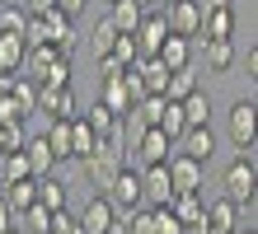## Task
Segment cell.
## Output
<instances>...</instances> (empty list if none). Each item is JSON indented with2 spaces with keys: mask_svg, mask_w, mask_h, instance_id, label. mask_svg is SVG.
I'll return each mask as SVG.
<instances>
[{
  "mask_svg": "<svg viewBox=\"0 0 258 234\" xmlns=\"http://www.w3.org/2000/svg\"><path fill=\"white\" fill-rule=\"evenodd\" d=\"M113 234H150V211H122V220H117V229Z\"/></svg>",
  "mask_w": 258,
  "mask_h": 234,
  "instance_id": "31",
  "label": "cell"
},
{
  "mask_svg": "<svg viewBox=\"0 0 258 234\" xmlns=\"http://www.w3.org/2000/svg\"><path fill=\"white\" fill-rule=\"evenodd\" d=\"M164 24H169L174 38H197L202 33V10H197V0H169V5H164Z\"/></svg>",
  "mask_w": 258,
  "mask_h": 234,
  "instance_id": "6",
  "label": "cell"
},
{
  "mask_svg": "<svg viewBox=\"0 0 258 234\" xmlns=\"http://www.w3.org/2000/svg\"><path fill=\"white\" fill-rule=\"evenodd\" d=\"M99 103H103V108H113L117 117H127L136 99H132V89L122 85V75H117V80H99Z\"/></svg>",
  "mask_w": 258,
  "mask_h": 234,
  "instance_id": "18",
  "label": "cell"
},
{
  "mask_svg": "<svg viewBox=\"0 0 258 234\" xmlns=\"http://www.w3.org/2000/svg\"><path fill=\"white\" fill-rule=\"evenodd\" d=\"M164 169H169V183H174V192H202V164L188 160V154H169L164 160Z\"/></svg>",
  "mask_w": 258,
  "mask_h": 234,
  "instance_id": "11",
  "label": "cell"
},
{
  "mask_svg": "<svg viewBox=\"0 0 258 234\" xmlns=\"http://www.w3.org/2000/svg\"><path fill=\"white\" fill-rule=\"evenodd\" d=\"M24 19H28V14H19L14 5H5V10H0V33H19L24 38Z\"/></svg>",
  "mask_w": 258,
  "mask_h": 234,
  "instance_id": "35",
  "label": "cell"
},
{
  "mask_svg": "<svg viewBox=\"0 0 258 234\" xmlns=\"http://www.w3.org/2000/svg\"><path fill=\"white\" fill-rule=\"evenodd\" d=\"M202 220H207V234H235L239 229V206L230 197H216V201H207Z\"/></svg>",
  "mask_w": 258,
  "mask_h": 234,
  "instance_id": "13",
  "label": "cell"
},
{
  "mask_svg": "<svg viewBox=\"0 0 258 234\" xmlns=\"http://www.w3.org/2000/svg\"><path fill=\"white\" fill-rule=\"evenodd\" d=\"M155 56H160L164 70H183V66H192V38H174V33H169Z\"/></svg>",
  "mask_w": 258,
  "mask_h": 234,
  "instance_id": "17",
  "label": "cell"
},
{
  "mask_svg": "<svg viewBox=\"0 0 258 234\" xmlns=\"http://www.w3.org/2000/svg\"><path fill=\"white\" fill-rule=\"evenodd\" d=\"M207 66H211V75H225V70L235 66V47H230V38L207 42Z\"/></svg>",
  "mask_w": 258,
  "mask_h": 234,
  "instance_id": "26",
  "label": "cell"
},
{
  "mask_svg": "<svg viewBox=\"0 0 258 234\" xmlns=\"http://www.w3.org/2000/svg\"><path fill=\"white\" fill-rule=\"evenodd\" d=\"M132 70H136V80H141L146 94H164V85H169V70L160 66V56H136Z\"/></svg>",
  "mask_w": 258,
  "mask_h": 234,
  "instance_id": "16",
  "label": "cell"
},
{
  "mask_svg": "<svg viewBox=\"0 0 258 234\" xmlns=\"http://www.w3.org/2000/svg\"><path fill=\"white\" fill-rule=\"evenodd\" d=\"M47 234H80V225H75L71 211H52V229Z\"/></svg>",
  "mask_w": 258,
  "mask_h": 234,
  "instance_id": "36",
  "label": "cell"
},
{
  "mask_svg": "<svg viewBox=\"0 0 258 234\" xmlns=\"http://www.w3.org/2000/svg\"><path fill=\"white\" fill-rule=\"evenodd\" d=\"M24 160H28V174H33V178H52V174H56V154H52V145H47V136L24 140Z\"/></svg>",
  "mask_w": 258,
  "mask_h": 234,
  "instance_id": "14",
  "label": "cell"
},
{
  "mask_svg": "<svg viewBox=\"0 0 258 234\" xmlns=\"http://www.w3.org/2000/svg\"><path fill=\"white\" fill-rule=\"evenodd\" d=\"M197 10L211 14V10H230V0H197Z\"/></svg>",
  "mask_w": 258,
  "mask_h": 234,
  "instance_id": "39",
  "label": "cell"
},
{
  "mask_svg": "<svg viewBox=\"0 0 258 234\" xmlns=\"http://www.w3.org/2000/svg\"><path fill=\"white\" fill-rule=\"evenodd\" d=\"M75 225H80V234H113L117 229V211H113V201L103 192H94L85 201V211L75 215Z\"/></svg>",
  "mask_w": 258,
  "mask_h": 234,
  "instance_id": "3",
  "label": "cell"
},
{
  "mask_svg": "<svg viewBox=\"0 0 258 234\" xmlns=\"http://www.w3.org/2000/svg\"><path fill=\"white\" fill-rule=\"evenodd\" d=\"M164 5H169V0H164Z\"/></svg>",
  "mask_w": 258,
  "mask_h": 234,
  "instance_id": "45",
  "label": "cell"
},
{
  "mask_svg": "<svg viewBox=\"0 0 258 234\" xmlns=\"http://www.w3.org/2000/svg\"><path fill=\"white\" fill-rule=\"evenodd\" d=\"M19 178H33V174H28V160H24V150H14V154H0V187H5V183H19Z\"/></svg>",
  "mask_w": 258,
  "mask_h": 234,
  "instance_id": "29",
  "label": "cell"
},
{
  "mask_svg": "<svg viewBox=\"0 0 258 234\" xmlns=\"http://www.w3.org/2000/svg\"><path fill=\"white\" fill-rule=\"evenodd\" d=\"M202 42H221V38H235V10H211L202 14Z\"/></svg>",
  "mask_w": 258,
  "mask_h": 234,
  "instance_id": "20",
  "label": "cell"
},
{
  "mask_svg": "<svg viewBox=\"0 0 258 234\" xmlns=\"http://www.w3.org/2000/svg\"><path fill=\"white\" fill-rule=\"evenodd\" d=\"M174 145H178V154H188V160L207 164L211 154H216V131H211V127H188L183 136L174 140Z\"/></svg>",
  "mask_w": 258,
  "mask_h": 234,
  "instance_id": "12",
  "label": "cell"
},
{
  "mask_svg": "<svg viewBox=\"0 0 258 234\" xmlns=\"http://www.w3.org/2000/svg\"><path fill=\"white\" fill-rule=\"evenodd\" d=\"M113 61H122V66H132L136 61V38L132 33H117V42H113V52H108Z\"/></svg>",
  "mask_w": 258,
  "mask_h": 234,
  "instance_id": "34",
  "label": "cell"
},
{
  "mask_svg": "<svg viewBox=\"0 0 258 234\" xmlns=\"http://www.w3.org/2000/svg\"><path fill=\"white\" fill-rule=\"evenodd\" d=\"M0 197H5V206L19 215V211H28L38 201V178H19V183H5L0 187Z\"/></svg>",
  "mask_w": 258,
  "mask_h": 234,
  "instance_id": "19",
  "label": "cell"
},
{
  "mask_svg": "<svg viewBox=\"0 0 258 234\" xmlns=\"http://www.w3.org/2000/svg\"><path fill=\"white\" fill-rule=\"evenodd\" d=\"M103 197L113 201V211H136V206H146V201H141V178H136V169H127V164H122V174L113 178V187H108Z\"/></svg>",
  "mask_w": 258,
  "mask_h": 234,
  "instance_id": "10",
  "label": "cell"
},
{
  "mask_svg": "<svg viewBox=\"0 0 258 234\" xmlns=\"http://www.w3.org/2000/svg\"><path fill=\"white\" fill-rule=\"evenodd\" d=\"M197 89V75H192V66H183V70H169V85H164V99H188V94Z\"/></svg>",
  "mask_w": 258,
  "mask_h": 234,
  "instance_id": "28",
  "label": "cell"
},
{
  "mask_svg": "<svg viewBox=\"0 0 258 234\" xmlns=\"http://www.w3.org/2000/svg\"><path fill=\"white\" fill-rule=\"evenodd\" d=\"M24 52H28V47H24L19 33H0V75H14V70H19L24 66Z\"/></svg>",
  "mask_w": 258,
  "mask_h": 234,
  "instance_id": "22",
  "label": "cell"
},
{
  "mask_svg": "<svg viewBox=\"0 0 258 234\" xmlns=\"http://www.w3.org/2000/svg\"><path fill=\"white\" fill-rule=\"evenodd\" d=\"M52 10H56V14H66V19H75V14L85 10V0H52Z\"/></svg>",
  "mask_w": 258,
  "mask_h": 234,
  "instance_id": "38",
  "label": "cell"
},
{
  "mask_svg": "<svg viewBox=\"0 0 258 234\" xmlns=\"http://www.w3.org/2000/svg\"><path fill=\"white\" fill-rule=\"evenodd\" d=\"M117 33H136V24L146 19V5L141 0H108V14H103Z\"/></svg>",
  "mask_w": 258,
  "mask_h": 234,
  "instance_id": "15",
  "label": "cell"
},
{
  "mask_svg": "<svg viewBox=\"0 0 258 234\" xmlns=\"http://www.w3.org/2000/svg\"><path fill=\"white\" fill-rule=\"evenodd\" d=\"M94 145H99L94 127H89L85 117H71V160H85V154H94Z\"/></svg>",
  "mask_w": 258,
  "mask_h": 234,
  "instance_id": "21",
  "label": "cell"
},
{
  "mask_svg": "<svg viewBox=\"0 0 258 234\" xmlns=\"http://www.w3.org/2000/svg\"><path fill=\"white\" fill-rule=\"evenodd\" d=\"M14 225H19L24 234H47V229H52V211H42L38 201H33L28 211H19V215H14Z\"/></svg>",
  "mask_w": 258,
  "mask_h": 234,
  "instance_id": "25",
  "label": "cell"
},
{
  "mask_svg": "<svg viewBox=\"0 0 258 234\" xmlns=\"http://www.w3.org/2000/svg\"><path fill=\"white\" fill-rule=\"evenodd\" d=\"M113 42H117V28H113L108 19H99V24H94V56H108Z\"/></svg>",
  "mask_w": 258,
  "mask_h": 234,
  "instance_id": "32",
  "label": "cell"
},
{
  "mask_svg": "<svg viewBox=\"0 0 258 234\" xmlns=\"http://www.w3.org/2000/svg\"><path fill=\"white\" fill-rule=\"evenodd\" d=\"M136 56H155L160 47H164V38H169V24H164V10H146V19L136 24Z\"/></svg>",
  "mask_w": 258,
  "mask_h": 234,
  "instance_id": "7",
  "label": "cell"
},
{
  "mask_svg": "<svg viewBox=\"0 0 258 234\" xmlns=\"http://www.w3.org/2000/svg\"><path fill=\"white\" fill-rule=\"evenodd\" d=\"M122 164H127V145L122 140H99L94 154H85V174H89V183H94V192H108L113 178L122 174Z\"/></svg>",
  "mask_w": 258,
  "mask_h": 234,
  "instance_id": "1",
  "label": "cell"
},
{
  "mask_svg": "<svg viewBox=\"0 0 258 234\" xmlns=\"http://www.w3.org/2000/svg\"><path fill=\"white\" fill-rule=\"evenodd\" d=\"M178 108H183L188 127H211V99H207L202 89H192L188 99H178Z\"/></svg>",
  "mask_w": 258,
  "mask_h": 234,
  "instance_id": "23",
  "label": "cell"
},
{
  "mask_svg": "<svg viewBox=\"0 0 258 234\" xmlns=\"http://www.w3.org/2000/svg\"><path fill=\"white\" fill-rule=\"evenodd\" d=\"M150 234H178V220L169 206H150Z\"/></svg>",
  "mask_w": 258,
  "mask_h": 234,
  "instance_id": "33",
  "label": "cell"
},
{
  "mask_svg": "<svg viewBox=\"0 0 258 234\" xmlns=\"http://www.w3.org/2000/svg\"><path fill=\"white\" fill-rule=\"evenodd\" d=\"M47 145L56 154V164L71 160V122H52V127H47Z\"/></svg>",
  "mask_w": 258,
  "mask_h": 234,
  "instance_id": "30",
  "label": "cell"
},
{
  "mask_svg": "<svg viewBox=\"0 0 258 234\" xmlns=\"http://www.w3.org/2000/svg\"><path fill=\"white\" fill-rule=\"evenodd\" d=\"M38 206L42 211H66V183L61 178H38Z\"/></svg>",
  "mask_w": 258,
  "mask_h": 234,
  "instance_id": "24",
  "label": "cell"
},
{
  "mask_svg": "<svg viewBox=\"0 0 258 234\" xmlns=\"http://www.w3.org/2000/svg\"><path fill=\"white\" fill-rule=\"evenodd\" d=\"M160 131L169 136V140H178L188 131V117H183V108H178L174 99H164V113H160Z\"/></svg>",
  "mask_w": 258,
  "mask_h": 234,
  "instance_id": "27",
  "label": "cell"
},
{
  "mask_svg": "<svg viewBox=\"0 0 258 234\" xmlns=\"http://www.w3.org/2000/svg\"><path fill=\"white\" fill-rule=\"evenodd\" d=\"M5 234H24V229H19V225H10V229H5Z\"/></svg>",
  "mask_w": 258,
  "mask_h": 234,
  "instance_id": "43",
  "label": "cell"
},
{
  "mask_svg": "<svg viewBox=\"0 0 258 234\" xmlns=\"http://www.w3.org/2000/svg\"><path fill=\"white\" fill-rule=\"evenodd\" d=\"M136 178H141V201L146 206H164L174 197V183H169V169L164 164H141Z\"/></svg>",
  "mask_w": 258,
  "mask_h": 234,
  "instance_id": "8",
  "label": "cell"
},
{
  "mask_svg": "<svg viewBox=\"0 0 258 234\" xmlns=\"http://www.w3.org/2000/svg\"><path fill=\"white\" fill-rule=\"evenodd\" d=\"M122 70H127L122 61H113V56H99V80H117Z\"/></svg>",
  "mask_w": 258,
  "mask_h": 234,
  "instance_id": "37",
  "label": "cell"
},
{
  "mask_svg": "<svg viewBox=\"0 0 258 234\" xmlns=\"http://www.w3.org/2000/svg\"><path fill=\"white\" fill-rule=\"evenodd\" d=\"M33 113H47L52 122H71V117H80V113H75V94H71V85H38Z\"/></svg>",
  "mask_w": 258,
  "mask_h": 234,
  "instance_id": "2",
  "label": "cell"
},
{
  "mask_svg": "<svg viewBox=\"0 0 258 234\" xmlns=\"http://www.w3.org/2000/svg\"><path fill=\"white\" fill-rule=\"evenodd\" d=\"M253 183H258V174H253V160H235L230 169H225V178H221L225 197H230L235 206H249V211H253Z\"/></svg>",
  "mask_w": 258,
  "mask_h": 234,
  "instance_id": "4",
  "label": "cell"
},
{
  "mask_svg": "<svg viewBox=\"0 0 258 234\" xmlns=\"http://www.w3.org/2000/svg\"><path fill=\"white\" fill-rule=\"evenodd\" d=\"M10 225H14V211H10V206H5V197H0V234H5V229H10Z\"/></svg>",
  "mask_w": 258,
  "mask_h": 234,
  "instance_id": "40",
  "label": "cell"
},
{
  "mask_svg": "<svg viewBox=\"0 0 258 234\" xmlns=\"http://www.w3.org/2000/svg\"><path fill=\"white\" fill-rule=\"evenodd\" d=\"M0 10H5V0H0Z\"/></svg>",
  "mask_w": 258,
  "mask_h": 234,
  "instance_id": "44",
  "label": "cell"
},
{
  "mask_svg": "<svg viewBox=\"0 0 258 234\" xmlns=\"http://www.w3.org/2000/svg\"><path fill=\"white\" fill-rule=\"evenodd\" d=\"M235 234H258V229H253V225H249V229H244V225H239V229H235Z\"/></svg>",
  "mask_w": 258,
  "mask_h": 234,
  "instance_id": "41",
  "label": "cell"
},
{
  "mask_svg": "<svg viewBox=\"0 0 258 234\" xmlns=\"http://www.w3.org/2000/svg\"><path fill=\"white\" fill-rule=\"evenodd\" d=\"M0 154H5V127H0Z\"/></svg>",
  "mask_w": 258,
  "mask_h": 234,
  "instance_id": "42",
  "label": "cell"
},
{
  "mask_svg": "<svg viewBox=\"0 0 258 234\" xmlns=\"http://www.w3.org/2000/svg\"><path fill=\"white\" fill-rule=\"evenodd\" d=\"M253 99H239L230 108V140H235V150H239V160H258L253 154Z\"/></svg>",
  "mask_w": 258,
  "mask_h": 234,
  "instance_id": "5",
  "label": "cell"
},
{
  "mask_svg": "<svg viewBox=\"0 0 258 234\" xmlns=\"http://www.w3.org/2000/svg\"><path fill=\"white\" fill-rule=\"evenodd\" d=\"M132 145H136V169H141V164H164V160L174 154V140L164 136L160 127H146Z\"/></svg>",
  "mask_w": 258,
  "mask_h": 234,
  "instance_id": "9",
  "label": "cell"
}]
</instances>
